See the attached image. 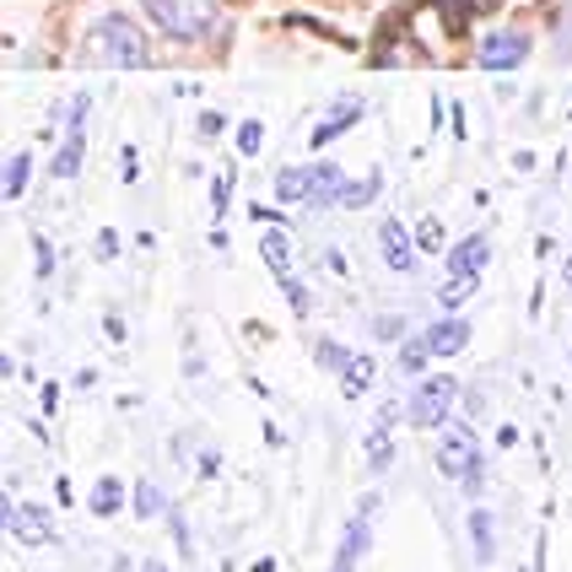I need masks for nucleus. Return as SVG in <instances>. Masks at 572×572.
Returning <instances> with one entry per match:
<instances>
[{"mask_svg": "<svg viewBox=\"0 0 572 572\" xmlns=\"http://www.w3.org/2000/svg\"><path fill=\"white\" fill-rule=\"evenodd\" d=\"M319 357H324V368H329V373H340V378H346V373H351V362H357V357H346L335 340H319Z\"/></svg>", "mask_w": 572, "mask_h": 572, "instance_id": "23", "label": "nucleus"}, {"mask_svg": "<svg viewBox=\"0 0 572 572\" xmlns=\"http://www.w3.org/2000/svg\"><path fill=\"white\" fill-rule=\"evenodd\" d=\"M378 189H384V184H378V173H368L362 184H346L340 206H351V211H357V206H373V200H378Z\"/></svg>", "mask_w": 572, "mask_h": 572, "instance_id": "18", "label": "nucleus"}, {"mask_svg": "<svg viewBox=\"0 0 572 572\" xmlns=\"http://www.w3.org/2000/svg\"><path fill=\"white\" fill-rule=\"evenodd\" d=\"M120 508H125V486H120L114 475H103V481L92 486V513L109 519V513H120Z\"/></svg>", "mask_w": 572, "mask_h": 572, "instance_id": "13", "label": "nucleus"}, {"mask_svg": "<svg viewBox=\"0 0 572 572\" xmlns=\"http://www.w3.org/2000/svg\"><path fill=\"white\" fill-rule=\"evenodd\" d=\"M437 470L443 475H453V481H464L470 492H481V448L470 443V437H443V448H437Z\"/></svg>", "mask_w": 572, "mask_h": 572, "instance_id": "2", "label": "nucleus"}, {"mask_svg": "<svg viewBox=\"0 0 572 572\" xmlns=\"http://www.w3.org/2000/svg\"><path fill=\"white\" fill-rule=\"evenodd\" d=\"M227 200H233V173H222V178L211 184V206H216V216L227 211Z\"/></svg>", "mask_w": 572, "mask_h": 572, "instance_id": "27", "label": "nucleus"}, {"mask_svg": "<svg viewBox=\"0 0 572 572\" xmlns=\"http://www.w3.org/2000/svg\"><path fill=\"white\" fill-rule=\"evenodd\" d=\"M443 244H448V227H443L437 216H427V222L416 227V249H422V254H437Z\"/></svg>", "mask_w": 572, "mask_h": 572, "instance_id": "20", "label": "nucleus"}, {"mask_svg": "<svg viewBox=\"0 0 572 572\" xmlns=\"http://www.w3.org/2000/svg\"><path fill=\"white\" fill-rule=\"evenodd\" d=\"M141 572H167V568H162V562H146V568Z\"/></svg>", "mask_w": 572, "mask_h": 572, "instance_id": "28", "label": "nucleus"}, {"mask_svg": "<svg viewBox=\"0 0 572 572\" xmlns=\"http://www.w3.org/2000/svg\"><path fill=\"white\" fill-rule=\"evenodd\" d=\"M486 260H492V244L475 233V238H464V244L448 254V276H481V271H486Z\"/></svg>", "mask_w": 572, "mask_h": 572, "instance_id": "8", "label": "nucleus"}, {"mask_svg": "<svg viewBox=\"0 0 572 572\" xmlns=\"http://www.w3.org/2000/svg\"><path fill=\"white\" fill-rule=\"evenodd\" d=\"M98 43L109 49L114 65H146V38L130 16H103L98 22Z\"/></svg>", "mask_w": 572, "mask_h": 572, "instance_id": "1", "label": "nucleus"}, {"mask_svg": "<svg viewBox=\"0 0 572 572\" xmlns=\"http://www.w3.org/2000/svg\"><path fill=\"white\" fill-rule=\"evenodd\" d=\"M568 286H572V260H568Z\"/></svg>", "mask_w": 572, "mask_h": 572, "instance_id": "29", "label": "nucleus"}, {"mask_svg": "<svg viewBox=\"0 0 572 572\" xmlns=\"http://www.w3.org/2000/svg\"><path fill=\"white\" fill-rule=\"evenodd\" d=\"M524 54H530L524 33H486L481 38V65L486 71H513V65H524Z\"/></svg>", "mask_w": 572, "mask_h": 572, "instance_id": "4", "label": "nucleus"}, {"mask_svg": "<svg viewBox=\"0 0 572 572\" xmlns=\"http://www.w3.org/2000/svg\"><path fill=\"white\" fill-rule=\"evenodd\" d=\"M82 151H87V141H82V125H71V141H65V151L54 157V178H71V173L82 167Z\"/></svg>", "mask_w": 572, "mask_h": 572, "instance_id": "14", "label": "nucleus"}, {"mask_svg": "<svg viewBox=\"0 0 572 572\" xmlns=\"http://www.w3.org/2000/svg\"><path fill=\"white\" fill-rule=\"evenodd\" d=\"M378 249H384V265H389L395 276H406V271L416 265V238H411V233H406L395 216L378 227Z\"/></svg>", "mask_w": 572, "mask_h": 572, "instance_id": "7", "label": "nucleus"}, {"mask_svg": "<svg viewBox=\"0 0 572 572\" xmlns=\"http://www.w3.org/2000/svg\"><path fill=\"white\" fill-rule=\"evenodd\" d=\"M373 373H378V362H373V357H357V362H351V373L340 378V389H346V400H357V395H362V389L373 384Z\"/></svg>", "mask_w": 572, "mask_h": 572, "instance_id": "15", "label": "nucleus"}, {"mask_svg": "<svg viewBox=\"0 0 572 572\" xmlns=\"http://www.w3.org/2000/svg\"><path fill=\"white\" fill-rule=\"evenodd\" d=\"M427 346H432V357L464 351V346H470V324H464V319H437V324L427 329Z\"/></svg>", "mask_w": 572, "mask_h": 572, "instance_id": "9", "label": "nucleus"}, {"mask_svg": "<svg viewBox=\"0 0 572 572\" xmlns=\"http://www.w3.org/2000/svg\"><path fill=\"white\" fill-rule=\"evenodd\" d=\"M276 195H282L286 206L302 200V167H282V173H276Z\"/></svg>", "mask_w": 572, "mask_h": 572, "instance_id": "22", "label": "nucleus"}, {"mask_svg": "<svg viewBox=\"0 0 572 572\" xmlns=\"http://www.w3.org/2000/svg\"><path fill=\"white\" fill-rule=\"evenodd\" d=\"M340 195H346V178H340V167H329V162H313V167H302V200L319 211V206H340Z\"/></svg>", "mask_w": 572, "mask_h": 572, "instance_id": "5", "label": "nucleus"}, {"mask_svg": "<svg viewBox=\"0 0 572 572\" xmlns=\"http://www.w3.org/2000/svg\"><path fill=\"white\" fill-rule=\"evenodd\" d=\"M427 357H432V346H427V340H416V346H406V351H400V368H406V373H422V368H427Z\"/></svg>", "mask_w": 572, "mask_h": 572, "instance_id": "25", "label": "nucleus"}, {"mask_svg": "<svg viewBox=\"0 0 572 572\" xmlns=\"http://www.w3.org/2000/svg\"><path fill=\"white\" fill-rule=\"evenodd\" d=\"M475 286H481V276H453V282L437 286V302H443V308H459V302H464Z\"/></svg>", "mask_w": 572, "mask_h": 572, "instance_id": "19", "label": "nucleus"}, {"mask_svg": "<svg viewBox=\"0 0 572 572\" xmlns=\"http://www.w3.org/2000/svg\"><path fill=\"white\" fill-rule=\"evenodd\" d=\"M453 395H459L453 378H427V384L416 389V400H411V422H416V427H437V422H448Z\"/></svg>", "mask_w": 572, "mask_h": 572, "instance_id": "3", "label": "nucleus"}, {"mask_svg": "<svg viewBox=\"0 0 572 572\" xmlns=\"http://www.w3.org/2000/svg\"><path fill=\"white\" fill-rule=\"evenodd\" d=\"M260 141H265V125H260V120H249V125L238 130V151H244V157H254Z\"/></svg>", "mask_w": 572, "mask_h": 572, "instance_id": "26", "label": "nucleus"}, {"mask_svg": "<svg viewBox=\"0 0 572 572\" xmlns=\"http://www.w3.org/2000/svg\"><path fill=\"white\" fill-rule=\"evenodd\" d=\"M357 120H362V103L351 98V103H340V109H335V114H329V120H324V125H319V130L308 136V146H329L335 136H340V130H351Z\"/></svg>", "mask_w": 572, "mask_h": 572, "instance_id": "12", "label": "nucleus"}, {"mask_svg": "<svg viewBox=\"0 0 572 572\" xmlns=\"http://www.w3.org/2000/svg\"><path fill=\"white\" fill-rule=\"evenodd\" d=\"M389 459H395V448H389V427H378L368 437V464L373 470H389Z\"/></svg>", "mask_w": 572, "mask_h": 572, "instance_id": "21", "label": "nucleus"}, {"mask_svg": "<svg viewBox=\"0 0 572 572\" xmlns=\"http://www.w3.org/2000/svg\"><path fill=\"white\" fill-rule=\"evenodd\" d=\"M162 508H167V497H162V492H157L151 481H146V486H136V513H141V519L162 513Z\"/></svg>", "mask_w": 572, "mask_h": 572, "instance_id": "24", "label": "nucleus"}, {"mask_svg": "<svg viewBox=\"0 0 572 572\" xmlns=\"http://www.w3.org/2000/svg\"><path fill=\"white\" fill-rule=\"evenodd\" d=\"M470 535H475V551H481V562H492L497 540H492V513H486V508H475V513H470Z\"/></svg>", "mask_w": 572, "mask_h": 572, "instance_id": "16", "label": "nucleus"}, {"mask_svg": "<svg viewBox=\"0 0 572 572\" xmlns=\"http://www.w3.org/2000/svg\"><path fill=\"white\" fill-rule=\"evenodd\" d=\"M368 551V508L351 519V530H346V540H340V551H335V572H357V557Z\"/></svg>", "mask_w": 572, "mask_h": 572, "instance_id": "11", "label": "nucleus"}, {"mask_svg": "<svg viewBox=\"0 0 572 572\" xmlns=\"http://www.w3.org/2000/svg\"><path fill=\"white\" fill-rule=\"evenodd\" d=\"M27 173H33V157H27V151H16V157L5 162V195H11V200L27 189Z\"/></svg>", "mask_w": 572, "mask_h": 572, "instance_id": "17", "label": "nucleus"}, {"mask_svg": "<svg viewBox=\"0 0 572 572\" xmlns=\"http://www.w3.org/2000/svg\"><path fill=\"white\" fill-rule=\"evenodd\" d=\"M260 254L271 260L276 282H282V276H291V244H286V227H282V222H271V227L260 233Z\"/></svg>", "mask_w": 572, "mask_h": 572, "instance_id": "10", "label": "nucleus"}, {"mask_svg": "<svg viewBox=\"0 0 572 572\" xmlns=\"http://www.w3.org/2000/svg\"><path fill=\"white\" fill-rule=\"evenodd\" d=\"M5 530H11L22 546H43V540H54L49 513H43V508H27V502H5Z\"/></svg>", "mask_w": 572, "mask_h": 572, "instance_id": "6", "label": "nucleus"}]
</instances>
